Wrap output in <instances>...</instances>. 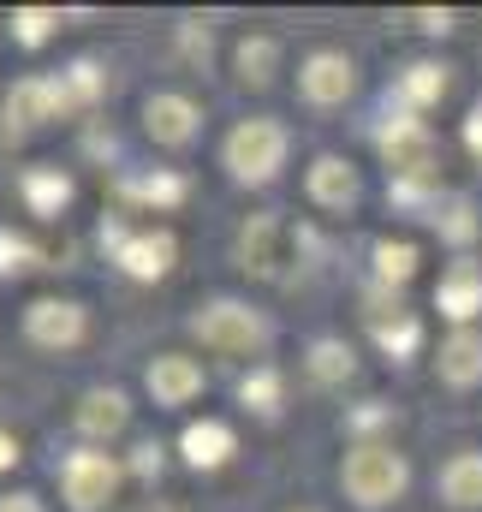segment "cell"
<instances>
[{
    "label": "cell",
    "instance_id": "6da1fadb",
    "mask_svg": "<svg viewBox=\"0 0 482 512\" xmlns=\"http://www.w3.org/2000/svg\"><path fill=\"white\" fill-rule=\"evenodd\" d=\"M340 489H346L352 507L381 512L411 489V465L393 441H352L346 459H340Z\"/></svg>",
    "mask_w": 482,
    "mask_h": 512
},
{
    "label": "cell",
    "instance_id": "7a4b0ae2",
    "mask_svg": "<svg viewBox=\"0 0 482 512\" xmlns=\"http://www.w3.org/2000/svg\"><path fill=\"white\" fill-rule=\"evenodd\" d=\"M286 155H292V131L280 126V120H268V114L239 120V126L227 131V143H221L227 179H233V185H250V191L274 185L280 167H286Z\"/></svg>",
    "mask_w": 482,
    "mask_h": 512
},
{
    "label": "cell",
    "instance_id": "3957f363",
    "mask_svg": "<svg viewBox=\"0 0 482 512\" xmlns=\"http://www.w3.org/2000/svg\"><path fill=\"white\" fill-rule=\"evenodd\" d=\"M191 334H197L209 352H221V358H256V352L274 340L268 316L250 310L244 298H209V304L191 316Z\"/></svg>",
    "mask_w": 482,
    "mask_h": 512
},
{
    "label": "cell",
    "instance_id": "277c9868",
    "mask_svg": "<svg viewBox=\"0 0 482 512\" xmlns=\"http://www.w3.org/2000/svg\"><path fill=\"white\" fill-rule=\"evenodd\" d=\"M298 251H304V239L280 215H250L239 227V245H233L239 268L256 280H286V262H298Z\"/></svg>",
    "mask_w": 482,
    "mask_h": 512
},
{
    "label": "cell",
    "instance_id": "5b68a950",
    "mask_svg": "<svg viewBox=\"0 0 482 512\" xmlns=\"http://www.w3.org/2000/svg\"><path fill=\"white\" fill-rule=\"evenodd\" d=\"M120 477L125 465L114 453H102V447H78V453L60 459V495H66L72 512H102L120 495Z\"/></svg>",
    "mask_w": 482,
    "mask_h": 512
},
{
    "label": "cell",
    "instance_id": "8992f818",
    "mask_svg": "<svg viewBox=\"0 0 482 512\" xmlns=\"http://www.w3.org/2000/svg\"><path fill=\"white\" fill-rule=\"evenodd\" d=\"M90 334V310L78 298H30L24 304V340L36 352H72Z\"/></svg>",
    "mask_w": 482,
    "mask_h": 512
},
{
    "label": "cell",
    "instance_id": "52a82bcc",
    "mask_svg": "<svg viewBox=\"0 0 482 512\" xmlns=\"http://www.w3.org/2000/svg\"><path fill=\"white\" fill-rule=\"evenodd\" d=\"M352 90H358V60L346 48H310L298 60V96L310 108H340L352 102Z\"/></svg>",
    "mask_w": 482,
    "mask_h": 512
},
{
    "label": "cell",
    "instance_id": "ba28073f",
    "mask_svg": "<svg viewBox=\"0 0 482 512\" xmlns=\"http://www.w3.org/2000/svg\"><path fill=\"white\" fill-rule=\"evenodd\" d=\"M143 131H149V143H161V149H191V143L203 137V108H197L191 96H179V90H155V96L143 102Z\"/></svg>",
    "mask_w": 482,
    "mask_h": 512
},
{
    "label": "cell",
    "instance_id": "9c48e42d",
    "mask_svg": "<svg viewBox=\"0 0 482 512\" xmlns=\"http://www.w3.org/2000/svg\"><path fill=\"white\" fill-rule=\"evenodd\" d=\"M114 239V262H120L131 280H161L173 274L179 262V239L167 227H143V233H108Z\"/></svg>",
    "mask_w": 482,
    "mask_h": 512
},
{
    "label": "cell",
    "instance_id": "30bf717a",
    "mask_svg": "<svg viewBox=\"0 0 482 512\" xmlns=\"http://www.w3.org/2000/svg\"><path fill=\"white\" fill-rule=\"evenodd\" d=\"M143 387H149V399H155L161 411H179V405H191V399L209 387V376H203V364H197L191 352H161V358H149Z\"/></svg>",
    "mask_w": 482,
    "mask_h": 512
},
{
    "label": "cell",
    "instance_id": "8fae6325",
    "mask_svg": "<svg viewBox=\"0 0 482 512\" xmlns=\"http://www.w3.org/2000/svg\"><path fill=\"white\" fill-rule=\"evenodd\" d=\"M60 84L54 78H18L0 102V120H6V137H24V131H42L48 120H60Z\"/></svg>",
    "mask_w": 482,
    "mask_h": 512
},
{
    "label": "cell",
    "instance_id": "7c38bea8",
    "mask_svg": "<svg viewBox=\"0 0 482 512\" xmlns=\"http://www.w3.org/2000/svg\"><path fill=\"white\" fill-rule=\"evenodd\" d=\"M304 197H310L316 209L352 215V209H358V197H363L358 167H352L346 155H316V161H310V173H304Z\"/></svg>",
    "mask_w": 482,
    "mask_h": 512
},
{
    "label": "cell",
    "instance_id": "4fadbf2b",
    "mask_svg": "<svg viewBox=\"0 0 482 512\" xmlns=\"http://www.w3.org/2000/svg\"><path fill=\"white\" fill-rule=\"evenodd\" d=\"M125 423H131V399H125L120 387H90V393H78L72 429H78L84 441H114V435H125Z\"/></svg>",
    "mask_w": 482,
    "mask_h": 512
},
{
    "label": "cell",
    "instance_id": "5bb4252c",
    "mask_svg": "<svg viewBox=\"0 0 482 512\" xmlns=\"http://www.w3.org/2000/svg\"><path fill=\"white\" fill-rule=\"evenodd\" d=\"M435 376L453 393H471L482 382V328H453L435 352Z\"/></svg>",
    "mask_w": 482,
    "mask_h": 512
},
{
    "label": "cell",
    "instance_id": "9a60e30c",
    "mask_svg": "<svg viewBox=\"0 0 482 512\" xmlns=\"http://www.w3.org/2000/svg\"><path fill=\"white\" fill-rule=\"evenodd\" d=\"M179 453H185L191 471H221V465L239 453V435H233V423H221V417H197V423H185Z\"/></svg>",
    "mask_w": 482,
    "mask_h": 512
},
{
    "label": "cell",
    "instance_id": "2e32d148",
    "mask_svg": "<svg viewBox=\"0 0 482 512\" xmlns=\"http://www.w3.org/2000/svg\"><path fill=\"white\" fill-rule=\"evenodd\" d=\"M435 310L453 322V328H471L482 316V268L477 262H453L435 286Z\"/></svg>",
    "mask_w": 482,
    "mask_h": 512
},
{
    "label": "cell",
    "instance_id": "e0dca14e",
    "mask_svg": "<svg viewBox=\"0 0 482 512\" xmlns=\"http://www.w3.org/2000/svg\"><path fill=\"white\" fill-rule=\"evenodd\" d=\"M447 84H453V72L441 60H411L393 72V102H399V114H423L447 96Z\"/></svg>",
    "mask_w": 482,
    "mask_h": 512
},
{
    "label": "cell",
    "instance_id": "ac0fdd59",
    "mask_svg": "<svg viewBox=\"0 0 482 512\" xmlns=\"http://www.w3.org/2000/svg\"><path fill=\"white\" fill-rule=\"evenodd\" d=\"M441 501L459 512L482 507V453L477 447H459L447 465H441Z\"/></svg>",
    "mask_w": 482,
    "mask_h": 512
},
{
    "label": "cell",
    "instance_id": "d6986e66",
    "mask_svg": "<svg viewBox=\"0 0 482 512\" xmlns=\"http://www.w3.org/2000/svg\"><path fill=\"white\" fill-rule=\"evenodd\" d=\"M18 191H24V209H30V215H42V221H54V215L72 203V179H66L60 167H24Z\"/></svg>",
    "mask_w": 482,
    "mask_h": 512
},
{
    "label": "cell",
    "instance_id": "ffe728a7",
    "mask_svg": "<svg viewBox=\"0 0 482 512\" xmlns=\"http://www.w3.org/2000/svg\"><path fill=\"white\" fill-rule=\"evenodd\" d=\"M233 66H239L244 90H268L274 72H280V42L262 36V30H250V36H239V48H233Z\"/></svg>",
    "mask_w": 482,
    "mask_h": 512
},
{
    "label": "cell",
    "instance_id": "44dd1931",
    "mask_svg": "<svg viewBox=\"0 0 482 512\" xmlns=\"http://www.w3.org/2000/svg\"><path fill=\"white\" fill-rule=\"evenodd\" d=\"M185 191H191V179H185V173H167V167H155V173H125L120 179L125 203H149V209H173V203H185Z\"/></svg>",
    "mask_w": 482,
    "mask_h": 512
},
{
    "label": "cell",
    "instance_id": "7402d4cb",
    "mask_svg": "<svg viewBox=\"0 0 482 512\" xmlns=\"http://www.w3.org/2000/svg\"><path fill=\"white\" fill-rule=\"evenodd\" d=\"M304 376H310L316 387H346L352 376H358V352H352L346 340H310Z\"/></svg>",
    "mask_w": 482,
    "mask_h": 512
},
{
    "label": "cell",
    "instance_id": "603a6c76",
    "mask_svg": "<svg viewBox=\"0 0 482 512\" xmlns=\"http://www.w3.org/2000/svg\"><path fill=\"white\" fill-rule=\"evenodd\" d=\"M375 286H387V292H399L411 274H417V262H423V251L411 245V239H375Z\"/></svg>",
    "mask_w": 482,
    "mask_h": 512
},
{
    "label": "cell",
    "instance_id": "cb8c5ba5",
    "mask_svg": "<svg viewBox=\"0 0 482 512\" xmlns=\"http://www.w3.org/2000/svg\"><path fill=\"white\" fill-rule=\"evenodd\" d=\"M239 405L256 411V417H280V405H286V376H280L274 364H256L239 382Z\"/></svg>",
    "mask_w": 482,
    "mask_h": 512
},
{
    "label": "cell",
    "instance_id": "d4e9b609",
    "mask_svg": "<svg viewBox=\"0 0 482 512\" xmlns=\"http://www.w3.org/2000/svg\"><path fill=\"white\" fill-rule=\"evenodd\" d=\"M54 84H60V108H66V114H84V108L102 102V72H96V60H72Z\"/></svg>",
    "mask_w": 482,
    "mask_h": 512
},
{
    "label": "cell",
    "instance_id": "484cf974",
    "mask_svg": "<svg viewBox=\"0 0 482 512\" xmlns=\"http://www.w3.org/2000/svg\"><path fill=\"white\" fill-rule=\"evenodd\" d=\"M369 334H375V346H381L387 358H405V352H417V340H423V322H417L411 310H393V316L369 322Z\"/></svg>",
    "mask_w": 482,
    "mask_h": 512
},
{
    "label": "cell",
    "instance_id": "4316f807",
    "mask_svg": "<svg viewBox=\"0 0 482 512\" xmlns=\"http://www.w3.org/2000/svg\"><path fill=\"white\" fill-rule=\"evenodd\" d=\"M6 24H12V42H18V48H42V42L60 30V12H54V6H18Z\"/></svg>",
    "mask_w": 482,
    "mask_h": 512
},
{
    "label": "cell",
    "instance_id": "83f0119b",
    "mask_svg": "<svg viewBox=\"0 0 482 512\" xmlns=\"http://www.w3.org/2000/svg\"><path fill=\"white\" fill-rule=\"evenodd\" d=\"M435 227H441L447 245H471L477 239V209L465 197H447V203H435Z\"/></svg>",
    "mask_w": 482,
    "mask_h": 512
},
{
    "label": "cell",
    "instance_id": "f1b7e54d",
    "mask_svg": "<svg viewBox=\"0 0 482 512\" xmlns=\"http://www.w3.org/2000/svg\"><path fill=\"white\" fill-rule=\"evenodd\" d=\"M24 268H36V245H30L24 233L0 227V280H12V274H24Z\"/></svg>",
    "mask_w": 482,
    "mask_h": 512
},
{
    "label": "cell",
    "instance_id": "f546056e",
    "mask_svg": "<svg viewBox=\"0 0 482 512\" xmlns=\"http://www.w3.org/2000/svg\"><path fill=\"white\" fill-rule=\"evenodd\" d=\"M125 471H131L137 483H155V477L167 471V447H161V441H137V447H131V465H125Z\"/></svg>",
    "mask_w": 482,
    "mask_h": 512
},
{
    "label": "cell",
    "instance_id": "4dcf8cb0",
    "mask_svg": "<svg viewBox=\"0 0 482 512\" xmlns=\"http://www.w3.org/2000/svg\"><path fill=\"white\" fill-rule=\"evenodd\" d=\"M381 423H393L387 399H363V411H352V417H346V429H352V435H363V429H381Z\"/></svg>",
    "mask_w": 482,
    "mask_h": 512
},
{
    "label": "cell",
    "instance_id": "1f68e13d",
    "mask_svg": "<svg viewBox=\"0 0 482 512\" xmlns=\"http://www.w3.org/2000/svg\"><path fill=\"white\" fill-rule=\"evenodd\" d=\"M0 512H48V507H42V495H30V489H12V495H0Z\"/></svg>",
    "mask_w": 482,
    "mask_h": 512
},
{
    "label": "cell",
    "instance_id": "d6a6232c",
    "mask_svg": "<svg viewBox=\"0 0 482 512\" xmlns=\"http://www.w3.org/2000/svg\"><path fill=\"white\" fill-rule=\"evenodd\" d=\"M417 30H429V36H447V30H453V12H417Z\"/></svg>",
    "mask_w": 482,
    "mask_h": 512
},
{
    "label": "cell",
    "instance_id": "836d02e7",
    "mask_svg": "<svg viewBox=\"0 0 482 512\" xmlns=\"http://www.w3.org/2000/svg\"><path fill=\"white\" fill-rule=\"evenodd\" d=\"M465 149H471V155L482 161V102L471 108V120H465Z\"/></svg>",
    "mask_w": 482,
    "mask_h": 512
},
{
    "label": "cell",
    "instance_id": "e575fe53",
    "mask_svg": "<svg viewBox=\"0 0 482 512\" xmlns=\"http://www.w3.org/2000/svg\"><path fill=\"white\" fill-rule=\"evenodd\" d=\"M12 465H18V435L0 429V471H12Z\"/></svg>",
    "mask_w": 482,
    "mask_h": 512
},
{
    "label": "cell",
    "instance_id": "d590c367",
    "mask_svg": "<svg viewBox=\"0 0 482 512\" xmlns=\"http://www.w3.org/2000/svg\"><path fill=\"white\" fill-rule=\"evenodd\" d=\"M137 512H179V507H167V501H143Z\"/></svg>",
    "mask_w": 482,
    "mask_h": 512
},
{
    "label": "cell",
    "instance_id": "8d00e7d4",
    "mask_svg": "<svg viewBox=\"0 0 482 512\" xmlns=\"http://www.w3.org/2000/svg\"><path fill=\"white\" fill-rule=\"evenodd\" d=\"M292 512H316V507H292Z\"/></svg>",
    "mask_w": 482,
    "mask_h": 512
}]
</instances>
